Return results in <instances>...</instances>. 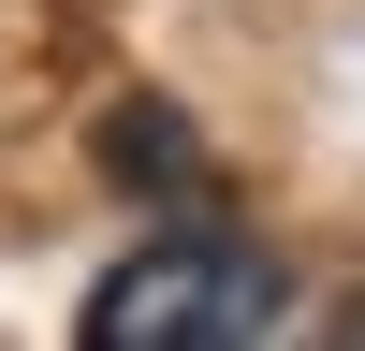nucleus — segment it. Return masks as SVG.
I'll use <instances>...</instances> for the list:
<instances>
[{"mask_svg": "<svg viewBox=\"0 0 365 351\" xmlns=\"http://www.w3.org/2000/svg\"><path fill=\"white\" fill-rule=\"evenodd\" d=\"M336 351H365V292H351V307H336Z\"/></svg>", "mask_w": 365, "mask_h": 351, "instance_id": "obj_3", "label": "nucleus"}, {"mask_svg": "<svg viewBox=\"0 0 365 351\" xmlns=\"http://www.w3.org/2000/svg\"><path fill=\"white\" fill-rule=\"evenodd\" d=\"M278 322H292V278L249 234H161L88 292V351H263Z\"/></svg>", "mask_w": 365, "mask_h": 351, "instance_id": "obj_1", "label": "nucleus"}, {"mask_svg": "<svg viewBox=\"0 0 365 351\" xmlns=\"http://www.w3.org/2000/svg\"><path fill=\"white\" fill-rule=\"evenodd\" d=\"M103 176H132V190H190L205 146H190L175 103H117V117H103Z\"/></svg>", "mask_w": 365, "mask_h": 351, "instance_id": "obj_2", "label": "nucleus"}]
</instances>
